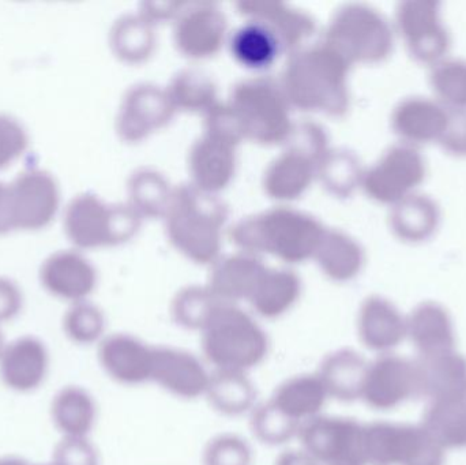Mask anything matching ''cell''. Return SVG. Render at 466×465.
I'll list each match as a JSON object with an SVG mask.
<instances>
[{"instance_id":"cell-34","label":"cell","mask_w":466,"mask_h":465,"mask_svg":"<svg viewBox=\"0 0 466 465\" xmlns=\"http://www.w3.org/2000/svg\"><path fill=\"white\" fill-rule=\"evenodd\" d=\"M443 144L451 152L464 155L466 153V125L459 126L456 128L453 123L451 133L448 134Z\"/></svg>"},{"instance_id":"cell-13","label":"cell","mask_w":466,"mask_h":465,"mask_svg":"<svg viewBox=\"0 0 466 465\" xmlns=\"http://www.w3.org/2000/svg\"><path fill=\"white\" fill-rule=\"evenodd\" d=\"M418 382V396L432 401L460 392L466 385V359L456 351L420 355L413 362Z\"/></svg>"},{"instance_id":"cell-7","label":"cell","mask_w":466,"mask_h":465,"mask_svg":"<svg viewBox=\"0 0 466 465\" xmlns=\"http://www.w3.org/2000/svg\"><path fill=\"white\" fill-rule=\"evenodd\" d=\"M418 396L415 365L396 355H382L369 365L361 399L375 409H391Z\"/></svg>"},{"instance_id":"cell-17","label":"cell","mask_w":466,"mask_h":465,"mask_svg":"<svg viewBox=\"0 0 466 465\" xmlns=\"http://www.w3.org/2000/svg\"><path fill=\"white\" fill-rule=\"evenodd\" d=\"M329 395L318 374L287 379L274 392L271 403L288 417L303 425L319 417Z\"/></svg>"},{"instance_id":"cell-15","label":"cell","mask_w":466,"mask_h":465,"mask_svg":"<svg viewBox=\"0 0 466 465\" xmlns=\"http://www.w3.org/2000/svg\"><path fill=\"white\" fill-rule=\"evenodd\" d=\"M369 363L352 349H341L329 355L320 365L319 377L329 398L355 401L363 395Z\"/></svg>"},{"instance_id":"cell-25","label":"cell","mask_w":466,"mask_h":465,"mask_svg":"<svg viewBox=\"0 0 466 465\" xmlns=\"http://www.w3.org/2000/svg\"><path fill=\"white\" fill-rule=\"evenodd\" d=\"M298 286L289 278H268L259 280L252 292L255 308L258 313L268 318L281 316L295 302Z\"/></svg>"},{"instance_id":"cell-19","label":"cell","mask_w":466,"mask_h":465,"mask_svg":"<svg viewBox=\"0 0 466 465\" xmlns=\"http://www.w3.org/2000/svg\"><path fill=\"white\" fill-rule=\"evenodd\" d=\"M421 426L443 450L466 447V385L454 395L432 401Z\"/></svg>"},{"instance_id":"cell-18","label":"cell","mask_w":466,"mask_h":465,"mask_svg":"<svg viewBox=\"0 0 466 465\" xmlns=\"http://www.w3.org/2000/svg\"><path fill=\"white\" fill-rule=\"evenodd\" d=\"M109 216L95 197L81 196L68 204L65 213V231L78 248H93L109 238Z\"/></svg>"},{"instance_id":"cell-14","label":"cell","mask_w":466,"mask_h":465,"mask_svg":"<svg viewBox=\"0 0 466 465\" xmlns=\"http://www.w3.org/2000/svg\"><path fill=\"white\" fill-rule=\"evenodd\" d=\"M359 335L367 349L389 351L399 346L407 335V321L390 302L371 298L361 308Z\"/></svg>"},{"instance_id":"cell-37","label":"cell","mask_w":466,"mask_h":465,"mask_svg":"<svg viewBox=\"0 0 466 465\" xmlns=\"http://www.w3.org/2000/svg\"><path fill=\"white\" fill-rule=\"evenodd\" d=\"M5 340H3L2 333H0V357H2L3 351H5Z\"/></svg>"},{"instance_id":"cell-28","label":"cell","mask_w":466,"mask_h":465,"mask_svg":"<svg viewBox=\"0 0 466 465\" xmlns=\"http://www.w3.org/2000/svg\"><path fill=\"white\" fill-rule=\"evenodd\" d=\"M251 450L240 437L223 434L209 442L205 450V465H249Z\"/></svg>"},{"instance_id":"cell-22","label":"cell","mask_w":466,"mask_h":465,"mask_svg":"<svg viewBox=\"0 0 466 465\" xmlns=\"http://www.w3.org/2000/svg\"><path fill=\"white\" fill-rule=\"evenodd\" d=\"M96 404L81 388L60 390L52 401V420L66 437H85L96 422Z\"/></svg>"},{"instance_id":"cell-31","label":"cell","mask_w":466,"mask_h":465,"mask_svg":"<svg viewBox=\"0 0 466 465\" xmlns=\"http://www.w3.org/2000/svg\"><path fill=\"white\" fill-rule=\"evenodd\" d=\"M54 465H97V453L85 437H66L56 447Z\"/></svg>"},{"instance_id":"cell-16","label":"cell","mask_w":466,"mask_h":465,"mask_svg":"<svg viewBox=\"0 0 466 465\" xmlns=\"http://www.w3.org/2000/svg\"><path fill=\"white\" fill-rule=\"evenodd\" d=\"M410 333L420 355L453 351L456 338L448 311L434 302L419 305L407 321Z\"/></svg>"},{"instance_id":"cell-29","label":"cell","mask_w":466,"mask_h":465,"mask_svg":"<svg viewBox=\"0 0 466 465\" xmlns=\"http://www.w3.org/2000/svg\"><path fill=\"white\" fill-rule=\"evenodd\" d=\"M238 55L249 65H268L274 55V44L268 32L260 27L243 30L236 41Z\"/></svg>"},{"instance_id":"cell-1","label":"cell","mask_w":466,"mask_h":465,"mask_svg":"<svg viewBox=\"0 0 466 465\" xmlns=\"http://www.w3.org/2000/svg\"><path fill=\"white\" fill-rule=\"evenodd\" d=\"M202 349L216 370L247 371L265 360L268 339L243 311L220 306L202 330Z\"/></svg>"},{"instance_id":"cell-33","label":"cell","mask_w":466,"mask_h":465,"mask_svg":"<svg viewBox=\"0 0 466 465\" xmlns=\"http://www.w3.org/2000/svg\"><path fill=\"white\" fill-rule=\"evenodd\" d=\"M14 231L11 224L10 197H8V183L0 182V235Z\"/></svg>"},{"instance_id":"cell-3","label":"cell","mask_w":466,"mask_h":465,"mask_svg":"<svg viewBox=\"0 0 466 465\" xmlns=\"http://www.w3.org/2000/svg\"><path fill=\"white\" fill-rule=\"evenodd\" d=\"M13 229L46 228L59 210L60 193L56 179L43 169H27L8 183Z\"/></svg>"},{"instance_id":"cell-20","label":"cell","mask_w":466,"mask_h":465,"mask_svg":"<svg viewBox=\"0 0 466 465\" xmlns=\"http://www.w3.org/2000/svg\"><path fill=\"white\" fill-rule=\"evenodd\" d=\"M216 411L238 417L254 409L257 390L244 371L216 370L210 374L207 395Z\"/></svg>"},{"instance_id":"cell-9","label":"cell","mask_w":466,"mask_h":465,"mask_svg":"<svg viewBox=\"0 0 466 465\" xmlns=\"http://www.w3.org/2000/svg\"><path fill=\"white\" fill-rule=\"evenodd\" d=\"M210 374L198 358L177 349H155L152 381L177 398L207 395Z\"/></svg>"},{"instance_id":"cell-11","label":"cell","mask_w":466,"mask_h":465,"mask_svg":"<svg viewBox=\"0 0 466 465\" xmlns=\"http://www.w3.org/2000/svg\"><path fill=\"white\" fill-rule=\"evenodd\" d=\"M40 281L49 294L76 303L95 288L96 273L81 254L56 251L41 265Z\"/></svg>"},{"instance_id":"cell-23","label":"cell","mask_w":466,"mask_h":465,"mask_svg":"<svg viewBox=\"0 0 466 465\" xmlns=\"http://www.w3.org/2000/svg\"><path fill=\"white\" fill-rule=\"evenodd\" d=\"M430 84L440 103L454 114L466 111V60L443 59L432 66Z\"/></svg>"},{"instance_id":"cell-12","label":"cell","mask_w":466,"mask_h":465,"mask_svg":"<svg viewBox=\"0 0 466 465\" xmlns=\"http://www.w3.org/2000/svg\"><path fill=\"white\" fill-rule=\"evenodd\" d=\"M46 370L48 352L35 338L13 341L0 357V376L5 384L16 392H30L40 387Z\"/></svg>"},{"instance_id":"cell-10","label":"cell","mask_w":466,"mask_h":465,"mask_svg":"<svg viewBox=\"0 0 466 465\" xmlns=\"http://www.w3.org/2000/svg\"><path fill=\"white\" fill-rule=\"evenodd\" d=\"M98 359L106 373L125 385H139L152 381L155 349L128 335H114L104 339L98 349Z\"/></svg>"},{"instance_id":"cell-8","label":"cell","mask_w":466,"mask_h":465,"mask_svg":"<svg viewBox=\"0 0 466 465\" xmlns=\"http://www.w3.org/2000/svg\"><path fill=\"white\" fill-rule=\"evenodd\" d=\"M451 112L440 101L426 97H408L397 106L393 127L404 144H430L445 141L453 126Z\"/></svg>"},{"instance_id":"cell-24","label":"cell","mask_w":466,"mask_h":465,"mask_svg":"<svg viewBox=\"0 0 466 465\" xmlns=\"http://www.w3.org/2000/svg\"><path fill=\"white\" fill-rule=\"evenodd\" d=\"M251 428L263 444L281 445L299 436L301 423L296 422L268 401L252 409Z\"/></svg>"},{"instance_id":"cell-27","label":"cell","mask_w":466,"mask_h":465,"mask_svg":"<svg viewBox=\"0 0 466 465\" xmlns=\"http://www.w3.org/2000/svg\"><path fill=\"white\" fill-rule=\"evenodd\" d=\"M220 306L202 292H188L177 300L175 317L182 327L204 330Z\"/></svg>"},{"instance_id":"cell-4","label":"cell","mask_w":466,"mask_h":465,"mask_svg":"<svg viewBox=\"0 0 466 465\" xmlns=\"http://www.w3.org/2000/svg\"><path fill=\"white\" fill-rule=\"evenodd\" d=\"M397 26L408 51L418 62L437 65L451 48V35L441 18L440 3L402 2L397 10Z\"/></svg>"},{"instance_id":"cell-36","label":"cell","mask_w":466,"mask_h":465,"mask_svg":"<svg viewBox=\"0 0 466 465\" xmlns=\"http://www.w3.org/2000/svg\"><path fill=\"white\" fill-rule=\"evenodd\" d=\"M0 465H29V464L25 463V461L21 460V459L5 458V459H0Z\"/></svg>"},{"instance_id":"cell-21","label":"cell","mask_w":466,"mask_h":465,"mask_svg":"<svg viewBox=\"0 0 466 465\" xmlns=\"http://www.w3.org/2000/svg\"><path fill=\"white\" fill-rule=\"evenodd\" d=\"M438 205L426 196L412 194L396 205L391 224L405 242L418 243L429 239L440 226Z\"/></svg>"},{"instance_id":"cell-6","label":"cell","mask_w":466,"mask_h":465,"mask_svg":"<svg viewBox=\"0 0 466 465\" xmlns=\"http://www.w3.org/2000/svg\"><path fill=\"white\" fill-rule=\"evenodd\" d=\"M304 452L320 464H339L363 452V426L341 418L317 417L301 425Z\"/></svg>"},{"instance_id":"cell-32","label":"cell","mask_w":466,"mask_h":465,"mask_svg":"<svg viewBox=\"0 0 466 465\" xmlns=\"http://www.w3.org/2000/svg\"><path fill=\"white\" fill-rule=\"evenodd\" d=\"M22 308L18 286L7 278H0V324L13 319Z\"/></svg>"},{"instance_id":"cell-5","label":"cell","mask_w":466,"mask_h":465,"mask_svg":"<svg viewBox=\"0 0 466 465\" xmlns=\"http://www.w3.org/2000/svg\"><path fill=\"white\" fill-rule=\"evenodd\" d=\"M427 167L418 147L401 144L391 147L367 177V190L378 201L399 204L423 183Z\"/></svg>"},{"instance_id":"cell-35","label":"cell","mask_w":466,"mask_h":465,"mask_svg":"<svg viewBox=\"0 0 466 465\" xmlns=\"http://www.w3.org/2000/svg\"><path fill=\"white\" fill-rule=\"evenodd\" d=\"M277 465H320L315 459H312L309 453L300 450V452L284 453L279 459Z\"/></svg>"},{"instance_id":"cell-26","label":"cell","mask_w":466,"mask_h":465,"mask_svg":"<svg viewBox=\"0 0 466 465\" xmlns=\"http://www.w3.org/2000/svg\"><path fill=\"white\" fill-rule=\"evenodd\" d=\"M66 335L78 344H92L103 335L106 322L97 308L89 303L76 302L65 316Z\"/></svg>"},{"instance_id":"cell-30","label":"cell","mask_w":466,"mask_h":465,"mask_svg":"<svg viewBox=\"0 0 466 465\" xmlns=\"http://www.w3.org/2000/svg\"><path fill=\"white\" fill-rule=\"evenodd\" d=\"M29 136L22 123L8 115H0V169L10 166L26 150Z\"/></svg>"},{"instance_id":"cell-2","label":"cell","mask_w":466,"mask_h":465,"mask_svg":"<svg viewBox=\"0 0 466 465\" xmlns=\"http://www.w3.org/2000/svg\"><path fill=\"white\" fill-rule=\"evenodd\" d=\"M364 453L382 465H442L443 448L423 426L372 423L363 426Z\"/></svg>"}]
</instances>
